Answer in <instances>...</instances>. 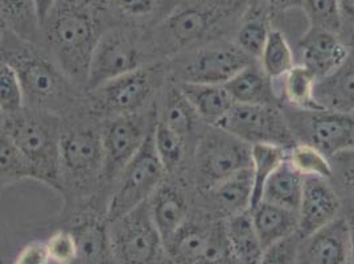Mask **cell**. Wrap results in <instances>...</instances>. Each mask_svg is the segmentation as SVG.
<instances>
[{"instance_id": "obj_24", "label": "cell", "mask_w": 354, "mask_h": 264, "mask_svg": "<svg viewBox=\"0 0 354 264\" xmlns=\"http://www.w3.org/2000/svg\"><path fill=\"white\" fill-rule=\"evenodd\" d=\"M201 120L216 127L234 106V101L223 85L176 84Z\"/></svg>"}, {"instance_id": "obj_17", "label": "cell", "mask_w": 354, "mask_h": 264, "mask_svg": "<svg viewBox=\"0 0 354 264\" xmlns=\"http://www.w3.org/2000/svg\"><path fill=\"white\" fill-rule=\"evenodd\" d=\"M299 261L303 264L351 263V227L348 217H337L301 239Z\"/></svg>"}, {"instance_id": "obj_3", "label": "cell", "mask_w": 354, "mask_h": 264, "mask_svg": "<svg viewBox=\"0 0 354 264\" xmlns=\"http://www.w3.org/2000/svg\"><path fill=\"white\" fill-rule=\"evenodd\" d=\"M102 119L85 109L62 119L59 147V193L66 210L94 207L106 213L102 194Z\"/></svg>"}, {"instance_id": "obj_32", "label": "cell", "mask_w": 354, "mask_h": 264, "mask_svg": "<svg viewBox=\"0 0 354 264\" xmlns=\"http://www.w3.org/2000/svg\"><path fill=\"white\" fill-rule=\"evenodd\" d=\"M287 159V149L270 146L255 144L251 146V173H252V198L251 209L262 201V193L268 177Z\"/></svg>"}, {"instance_id": "obj_44", "label": "cell", "mask_w": 354, "mask_h": 264, "mask_svg": "<svg viewBox=\"0 0 354 264\" xmlns=\"http://www.w3.org/2000/svg\"><path fill=\"white\" fill-rule=\"evenodd\" d=\"M270 12H286L292 8L301 7V0H259Z\"/></svg>"}, {"instance_id": "obj_48", "label": "cell", "mask_w": 354, "mask_h": 264, "mask_svg": "<svg viewBox=\"0 0 354 264\" xmlns=\"http://www.w3.org/2000/svg\"><path fill=\"white\" fill-rule=\"evenodd\" d=\"M6 30H7V27H6V24L3 23V20L0 19V41H1V39H3V35H4Z\"/></svg>"}, {"instance_id": "obj_13", "label": "cell", "mask_w": 354, "mask_h": 264, "mask_svg": "<svg viewBox=\"0 0 354 264\" xmlns=\"http://www.w3.org/2000/svg\"><path fill=\"white\" fill-rule=\"evenodd\" d=\"M207 132L194 153L197 185L209 191L226 177L251 167V146L218 127Z\"/></svg>"}, {"instance_id": "obj_1", "label": "cell", "mask_w": 354, "mask_h": 264, "mask_svg": "<svg viewBox=\"0 0 354 264\" xmlns=\"http://www.w3.org/2000/svg\"><path fill=\"white\" fill-rule=\"evenodd\" d=\"M252 0H181L148 30L143 45L152 59L180 55L222 41L236 32ZM158 62V61H152Z\"/></svg>"}, {"instance_id": "obj_42", "label": "cell", "mask_w": 354, "mask_h": 264, "mask_svg": "<svg viewBox=\"0 0 354 264\" xmlns=\"http://www.w3.org/2000/svg\"><path fill=\"white\" fill-rule=\"evenodd\" d=\"M49 263H50V259L46 249V243L43 241H33L20 249L12 264Z\"/></svg>"}, {"instance_id": "obj_31", "label": "cell", "mask_w": 354, "mask_h": 264, "mask_svg": "<svg viewBox=\"0 0 354 264\" xmlns=\"http://www.w3.org/2000/svg\"><path fill=\"white\" fill-rule=\"evenodd\" d=\"M209 227L185 223L165 245L169 259L180 264H198L207 247Z\"/></svg>"}, {"instance_id": "obj_33", "label": "cell", "mask_w": 354, "mask_h": 264, "mask_svg": "<svg viewBox=\"0 0 354 264\" xmlns=\"http://www.w3.org/2000/svg\"><path fill=\"white\" fill-rule=\"evenodd\" d=\"M283 78V93L287 102L301 111L323 110L315 100V86L317 79L306 66L294 65V68L284 74Z\"/></svg>"}, {"instance_id": "obj_46", "label": "cell", "mask_w": 354, "mask_h": 264, "mask_svg": "<svg viewBox=\"0 0 354 264\" xmlns=\"http://www.w3.org/2000/svg\"><path fill=\"white\" fill-rule=\"evenodd\" d=\"M55 1L56 0H35L36 11H37V16H39V20H40V26L46 19V16L49 15L50 10L55 6Z\"/></svg>"}, {"instance_id": "obj_38", "label": "cell", "mask_w": 354, "mask_h": 264, "mask_svg": "<svg viewBox=\"0 0 354 264\" xmlns=\"http://www.w3.org/2000/svg\"><path fill=\"white\" fill-rule=\"evenodd\" d=\"M26 107L24 94L15 70L0 61V113L11 117Z\"/></svg>"}, {"instance_id": "obj_41", "label": "cell", "mask_w": 354, "mask_h": 264, "mask_svg": "<svg viewBox=\"0 0 354 264\" xmlns=\"http://www.w3.org/2000/svg\"><path fill=\"white\" fill-rule=\"evenodd\" d=\"M301 238L291 235L263 251L258 264H297Z\"/></svg>"}, {"instance_id": "obj_21", "label": "cell", "mask_w": 354, "mask_h": 264, "mask_svg": "<svg viewBox=\"0 0 354 264\" xmlns=\"http://www.w3.org/2000/svg\"><path fill=\"white\" fill-rule=\"evenodd\" d=\"M234 103L239 104H277L272 79L261 65L251 62L223 85Z\"/></svg>"}, {"instance_id": "obj_2", "label": "cell", "mask_w": 354, "mask_h": 264, "mask_svg": "<svg viewBox=\"0 0 354 264\" xmlns=\"http://www.w3.org/2000/svg\"><path fill=\"white\" fill-rule=\"evenodd\" d=\"M113 26L107 0H56L40 26V45L86 91L93 50Z\"/></svg>"}, {"instance_id": "obj_35", "label": "cell", "mask_w": 354, "mask_h": 264, "mask_svg": "<svg viewBox=\"0 0 354 264\" xmlns=\"http://www.w3.org/2000/svg\"><path fill=\"white\" fill-rule=\"evenodd\" d=\"M152 140L165 173H175L184 160L185 140L176 132L172 131L167 124H164L159 115L152 131Z\"/></svg>"}, {"instance_id": "obj_12", "label": "cell", "mask_w": 354, "mask_h": 264, "mask_svg": "<svg viewBox=\"0 0 354 264\" xmlns=\"http://www.w3.org/2000/svg\"><path fill=\"white\" fill-rule=\"evenodd\" d=\"M242 142L288 148L295 146V135L277 104H239L229 110L216 126Z\"/></svg>"}, {"instance_id": "obj_8", "label": "cell", "mask_w": 354, "mask_h": 264, "mask_svg": "<svg viewBox=\"0 0 354 264\" xmlns=\"http://www.w3.org/2000/svg\"><path fill=\"white\" fill-rule=\"evenodd\" d=\"M152 131L114 182L104 213L107 222L118 220L147 202L165 180L167 173L153 147Z\"/></svg>"}, {"instance_id": "obj_40", "label": "cell", "mask_w": 354, "mask_h": 264, "mask_svg": "<svg viewBox=\"0 0 354 264\" xmlns=\"http://www.w3.org/2000/svg\"><path fill=\"white\" fill-rule=\"evenodd\" d=\"M50 262L56 264H73L78 261V245L69 229H61L45 242Z\"/></svg>"}, {"instance_id": "obj_25", "label": "cell", "mask_w": 354, "mask_h": 264, "mask_svg": "<svg viewBox=\"0 0 354 264\" xmlns=\"http://www.w3.org/2000/svg\"><path fill=\"white\" fill-rule=\"evenodd\" d=\"M270 10L259 0H252L236 32V45L251 59H259L271 33Z\"/></svg>"}, {"instance_id": "obj_6", "label": "cell", "mask_w": 354, "mask_h": 264, "mask_svg": "<svg viewBox=\"0 0 354 264\" xmlns=\"http://www.w3.org/2000/svg\"><path fill=\"white\" fill-rule=\"evenodd\" d=\"M165 68L151 62L88 91V110L100 119L131 115L152 107Z\"/></svg>"}, {"instance_id": "obj_22", "label": "cell", "mask_w": 354, "mask_h": 264, "mask_svg": "<svg viewBox=\"0 0 354 264\" xmlns=\"http://www.w3.org/2000/svg\"><path fill=\"white\" fill-rule=\"evenodd\" d=\"M207 193L210 202L227 218L250 210L252 198L251 167L226 177Z\"/></svg>"}, {"instance_id": "obj_29", "label": "cell", "mask_w": 354, "mask_h": 264, "mask_svg": "<svg viewBox=\"0 0 354 264\" xmlns=\"http://www.w3.org/2000/svg\"><path fill=\"white\" fill-rule=\"evenodd\" d=\"M159 119L184 140L192 135L201 120L176 84H171L165 90Z\"/></svg>"}, {"instance_id": "obj_27", "label": "cell", "mask_w": 354, "mask_h": 264, "mask_svg": "<svg viewBox=\"0 0 354 264\" xmlns=\"http://www.w3.org/2000/svg\"><path fill=\"white\" fill-rule=\"evenodd\" d=\"M303 182L304 176L300 175L286 159L268 177L262 193V201L297 213L301 200Z\"/></svg>"}, {"instance_id": "obj_47", "label": "cell", "mask_w": 354, "mask_h": 264, "mask_svg": "<svg viewBox=\"0 0 354 264\" xmlns=\"http://www.w3.org/2000/svg\"><path fill=\"white\" fill-rule=\"evenodd\" d=\"M348 222L351 227V263L354 264V213L348 216Z\"/></svg>"}, {"instance_id": "obj_26", "label": "cell", "mask_w": 354, "mask_h": 264, "mask_svg": "<svg viewBox=\"0 0 354 264\" xmlns=\"http://www.w3.org/2000/svg\"><path fill=\"white\" fill-rule=\"evenodd\" d=\"M225 229L232 259H234L236 264L259 263L263 249L254 229L250 210L230 217Z\"/></svg>"}, {"instance_id": "obj_7", "label": "cell", "mask_w": 354, "mask_h": 264, "mask_svg": "<svg viewBox=\"0 0 354 264\" xmlns=\"http://www.w3.org/2000/svg\"><path fill=\"white\" fill-rule=\"evenodd\" d=\"M158 104L145 111L102 120L104 172L102 194L106 202L120 172L142 147L158 120ZM107 206V205H106Z\"/></svg>"}, {"instance_id": "obj_4", "label": "cell", "mask_w": 354, "mask_h": 264, "mask_svg": "<svg viewBox=\"0 0 354 264\" xmlns=\"http://www.w3.org/2000/svg\"><path fill=\"white\" fill-rule=\"evenodd\" d=\"M0 61L17 74L26 107L62 119L88 109L86 91L74 84L41 45L6 30L0 41Z\"/></svg>"}, {"instance_id": "obj_28", "label": "cell", "mask_w": 354, "mask_h": 264, "mask_svg": "<svg viewBox=\"0 0 354 264\" xmlns=\"http://www.w3.org/2000/svg\"><path fill=\"white\" fill-rule=\"evenodd\" d=\"M115 26L146 30L159 19L165 0H107Z\"/></svg>"}, {"instance_id": "obj_30", "label": "cell", "mask_w": 354, "mask_h": 264, "mask_svg": "<svg viewBox=\"0 0 354 264\" xmlns=\"http://www.w3.org/2000/svg\"><path fill=\"white\" fill-rule=\"evenodd\" d=\"M0 19L19 37L40 44V20L35 0H0Z\"/></svg>"}, {"instance_id": "obj_5", "label": "cell", "mask_w": 354, "mask_h": 264, "mask_svg": "<svg viewBox=\"0 0 354 264\" xmlns=\"http://www.w3.org/2000/svg\"><path fill=\"white\" fill-rule=\"evenodd\" d=\"M33 171L35 181L59 191V147L62 117L52 113L24 107L20 113L4 117L1 127Z\"/></svg>"}, {"instance_id": "obj_34", "label": "cell", "mask_w": 354, "mask_h": 264, "mask_svg": "<svg viewBox=\"0 0 354 264\" xmlns=\"http://www.w3.org/2000/svg\"><path fill=\"white\" fill-rule=\"evenodd\" d=\"M259 59L261 68L271 79L281 78L294 68V55L281 30H271Z\"/></svg>"}, {"instance_id": "obj_14", "label": "cell", "mask_w": 354, "mask_h": 264, "mask_svg": "<svg viewBox=\"0 0 354 264\" xmlns=\"http://www.w3.org/2000/svg\"><path fill=\"white\" fill-rule=\"evenodd\" d=\"M310 144L326 156L354 149V113L317 110L304 111L300 119Z\"/></svg>"}, {"instance_id": "obj_18", "label": "cell", "mask_w": 354, "mask_h": 264, "mask_svg": "<svg viewBox=\"0 0 354 264\" xmlns=\"http://www.w3.org/2000/svg\"><path fill=\"white\" fill-rule=\"evenodd\" d=\"M73 233L78 245V262L84 264H107L114 262L109 238V222L104 211L86 207L72 211Z\"/></svg>"}, {"instance_id": "obj_16", "label": "cell", "mask_w": 354, "mask_h": 264, "mask_svg": "<svg viewBox=\"0 0 354 264\" xmlns=\"http://www.w3.org/2000/svg\"><path fill=\"white\" fill-rule=\"evenodd\" d=\"M303 66H306L317 81L337 72L351 56V48L344 43L339 33L312 28L299 40Z\"/></svg>"}, {"instance_id": "obj_23", "label": "cell", "mask_w": 354, "mask_h": 264, "mask_svg": "<svg viewBox=\"0 0 354 264\" xmlns=\"http://www.w3.org/2000/svg\"><path fill=\"white\" fill-rule=\"evenodd\" d=\"M315 100L323 110L354 113V59L351 56L337 72L316 82Z\"/></svg>"}, {"instance_id": "obj_10", "label": "cell", "mask_w": 354, "mask_h": 264, "mask_svg": "<svg viewBox=\"0 0 354 264\" xmlns=\"http://www.w3.org/2000/svg\"><path fill=\"white\" fill-rule=\"evenodd\" d=\"M109 238L115 264H162L169 259L148 201L109 222Z\"/></svg>"}, {"instance_id": "obj_39", "label": "cell", "mask_w": 354, "mask_h": 264, "mask_svg": "<svg viewBox=\"0 0 354 264\" xmlns=\"http://www.w3.org/2000/svg\"><path fill=\"white\" fill-rule=\"evenodd\" d=\"M301 8L312 28L339 33V0H301Z\"/></svg>"}, {"instance_id": "obj_36", "label": "cell", "mask_w": 354, "mask_h": 264, "mask_svg": "<svg viewBox=\"0 0 354 264\" xmlns=\"http://www.w3.org/2000/svg\"><path fill=\"white\" fill-rule=\"evenodd\" d=\"M21 180H35L33 171L26 158L10 138L0 130V188Z\"/></svg>"}, {"instance_id": "obj_11", "label": "cell", "mask_w": 354, "mask_h": 264, "mask_svg": "<svg viewBox=\"0 0 354 264\" xmlns=\"http://www.w3.org/2000/svg\"><path fill=\"white\" fill-rule=\"evenodd\" d=\"M251 62L252 59L236 43L218 41L180 55L165 68L171 70L177 84L225 85Z\"/></svg>"}, {"instance_id": "obj_15", "label": "cell", "mask_w": 354, "mask_h": 264, "mask_svg": "<svg viewBox=\"0 0 354 264\" xmlns=\"http://www.w3.org/2000/svg\"><path fill=\"white\" fill-rule=\"evenodd\" d=\"M339 196L326 178L304 177L297 210V235L304 239L339 217Z\"/></svg>"}, {"instance_id": "obj_37", "label": "cell", "mask_w": 354, "mask_h": 264, "mask_svg": "<svg viewBox=\"0 0 354 264\" xmlns=\"http://www.w3.org/2000/svg\"><path fill=\"white\" fill-rule=\"evenodd\" d=\"M287 160L303 176L330 178L333 169L328 156L310 143H296L287 149Z\"/></svg>"}, {"instance_id": "obj_50", "label": "cell", "mask_w": 354, "mask_h": 264, "mask_svg": "<svg viewBox=\"0 0 354 264\" xmlns=\"http://www.w3.org/2000/svg\"><path fill=\"white\" fill-rule=\"evenodd\" d=\"M3 123H4V115L0 113V130H1V127H3Z\"/></svg>"}, {"instance_id": "obj_45", "label": "cell", "mask_w": 354, "mask_h": 264, "mask_svg": "<svg viewBox=\"0 0 354 264\" xmlns=\"http://www.w3.org/2000/svg\"><path fill=\"white\" fill-rule=\"evenodd\" d=\"M342 176L345 182L354 193V158H348L342 162Z\"/></svg>"}, {"instance_id": "obj_19", "label": "cell", "mask_w": 354, "mask_h": 264, "mask_svg": "<svg viewBox=\"0 0 354 264\" xmlns=\"http://www.w3.org/2000/svg\"><path fill=\"white\" fill-rule=\"evenodd\" d=\"M148 205L152 220L167 245L188 222V200L178 187L164 180L149 197Z\"/></svg>"}, {"instance_id": "obj_43", "label": "cell", "mask_w": 354, "mask_h": 264, "mask_svg": "<svg viewBox=\"0 0 354 264\" xmlns=\"http://www.w3.org/2000/svg\"><path fill=\"white\" fill-rule=\"evenodd\" d=\"M339 37L351 49H354V0H339Z\"/></svg>"}, {"instance_id": "obj_49", "label": "cell", "mask_w": 354, "mask_h": 264, "mask_svg": "<svg viewBox=\"0 0 354 264\" xmlns=\"http://www.w3.org/2000/svg\"><path fill=\"white\" fill-rule=\"evenodd\" d=\"M167 1H168V3H171V7H174L176 3L181 1V0H167ZM171 7H169V8H171ZM169 8H168V10H169ZM168 10H167V11H168Z\"/></svg>"}, {"instance_id": "obj_20", "label": "cell", "mask_w": 354, "mask_h": 264, "mask_svg": "<svg viewBox=\"0 0 354 264\" xmlns=\"http://www.w3.org/2000/svg\"><path fill=\"white\" fill-rule=\"evenodd\" d=\"M251 220L263 251L283 239L297 234V213L261 201L251 209Z\"/></svg>"}, {"instance_id": "obj_9", "label": "cell", "mask_w": 354, "mask_h": 264, "mask_svg": "<svg viewBox=\"0 0 354 264\" xmlns=\"http://www.w3.org/2000/svg\"><path fill=\"white\" fill-rule=\"evenodd\" d=\"M151 62L143 45V30L113 26L100 37L93 50L86 93Z\"/></svg>"}]
</instances>
